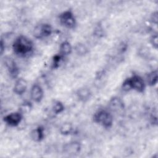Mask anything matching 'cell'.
I'll return each mask as SVG.
<instances>
[{"label": "cell", "instance_id": "6da1fadb", "mask_svg": "<svg viewBox=\"0 0 158 158\" xmlns=\"http://www.w3.org/2000/svg\"><path fill=\"white\" fill-rule=\"evenodd\" d=\"M14 52L20 57L30 54L33 49V43L30 39L23 35L17 36L12 43Z\"/></svg>", "mask_w": 158, "mask_h": 158}, {"label": "cell", "instance_id": "7a4b0ae2", "mask_svg": "<svg viewBox=\"0 0 158 158\" xmlns=\"http://www.w3.org/2000/svg\"><path fill=\"white\" fill-rule=\"evenodd\" d=\"M145 88L146 83L144 80L138 75H133L126 78L122 85V88L125 91L133 89L139 93H143Z\"/></svg>", "mask_w": 158, "mask_h": 158}, {"label": "cell", "instance_id": "3957f363", "mask_svg": "<svg viewBox=\"0 0 158 158\" xmlns=\"http://www.w3.org/2000/svg\"><path fill=\"white\" fill-rule=\"evenodd\" d=\"M93 121L105 128H109L112 126L114 118L112 114L109 110L101 109L94 114Z\"/></svg>", "mask_w": 158, "mask_h": 158}, {"label": "cell", "instance_id": "277c9868", "mask_svg": "<svg viewBox=\"0 0 158 158\" xmlns=\"http://www.w3.org/2000/svg\"><path fill=\"white\" fill-rule=\"evenodd\" d=\"M59 19L60 23L65 28L72 29L76 25L75 17L70 10H67L62 12L59 15Z\"/></svg>", "mask_w": 158, "mask_h": 158}, {"label": "cell", "instance_id": "5b68a950", "mask_svg": "<svg viewBox=\"0 0 158 158\" xmlns=\"http://www.w3.org/2000/svg\"><path fill=\"white\" fill-rule=\"evenodd\" d=\"M52 33V28L48 23H41L36 25L33 31V36L37 39L49 36Z\"/></svg>", "mask_w": 158, "mask_h": 158}, {"label": "cell", "instance_id": "8992f818", "mask_svg": "<svg viewBox=\"0 0 158 158\" xmlns=\"http://www.w3.org/2000/svg\"><path fill=\"white\" fill-rule=\"evenodd\" d=\"M23 114L19 111L12 112L3 117L4 122L10 127H17L22 122Z\"/></svg>", "mask_w": 158, "mask_h": 158}, {"label": "cell", "instance_id": "52a82bcc", "mask_svg": "<svg viewBox=\"0 0 158 158\" xmlns=\"http://www.w3.org/2000/svg\"><path fill=\"white\" fill-rule=\"evenodd\" d=\"M3 61L10 77L16 78L19 75V70L14 60L10 57H6Z\"/></svg>", "mask_w": 158, "mask_h": 158}, {"label": "cell", "instance_id": "ba28073f", "mask_svg": "<svg viewBox=\"0 0 158 158\" xmlns=\"http://www.w3.org/2000/svg\"><path fill=\"white\" fill-rule=\"evenodd\" d=\"M44 96V92L42 87L38 84H34L30 89L31 99L35 102L39 103Z\"/></svg>", "mask_w": 158, "mask_h": 158}, {"label": "cell", "instance_id": "9c48e42d", "mask_svg": "<svg viewBox=\"0 0 158 158\" xmlns=\"http://www.w3.org/2000/svg\"><path fill=\"white\" fill-rule=\"evenodd\" d=\"M109 109L113 112H120L124 109L125 105L122 99L117 96L112 97L108 103Z\"/></svg>", "mask_w": 158, "mask_h": 158}, {"label": "cell", "instance_id": "30bf717a", "mask_svg": "<svg viewBox=\"0 0 158 158\" xmlns=\"http://www.w3.org/2000/svg\"><path fill=\"white\" fill-rule=\"evenodd\" d=\"M81 145L77 141H72L65 144L64 146V151L69 155H74L80 152Z\"/></svg>", "mask_w": 158, "mask_h": 158}, {"label": "cell", "instance_id": "8fae6325", "mask_svg": "<svg viewBox=\"0 0 158 158\" xmlns=\"http://www.w3.org/2000/svg\"><path fill=\"white\" fill-rule=\"evenodd\" d=\"M27 86L28 84L27 81L22 78H20L16 80L13 87V91L17 95H22L25 93Z\"/></svg>", "mask_w": 158, "mask_h": 158}, {"label": "cell", "instance_id": "7c38bea8", "mask_svg": "<svg viewBox=\"0 0 158 158\" xmlns=\"http://www.w3.org/2000/svg\"><path fill=\"white\" fill-rule=\"evenodd\" d=\"M92 93L89 88L86 87H83L78 89L77 91V98L82 102H86L88 101L91 97Z\"/></svg>", "mask_w": 158, "mask_h": 158}, {"label": "cell", "instance_id": "4fadbf2b", "mask_svg": "<svg viewBox=\"0 0 158 158\" xmlns=\"http://www.w3.org/2000/svg\"><path fill=\"white\" fill-rule=\"evenodd\" d=\"M30 136L34 141H41L44 138V128L41 126H38L33 130H32L30 134Z\"/></svg>", "mask_w": 158, "mask_h": 158}, {"label": "cell", "instance_id": "5bb4252c", "mask_svg": "<svg viewBox=\"0 0 158 158\" xmlns=\"http://www.w3.org/2000/svg\"><path fill=\"white\" fill-rule=\"evenodd\" d=\"M72 51V46L71 44L67 41H63L59 46V54L64 57L66 56H68L71 54Z\"/></svg>", "mask_w": 158, "mask_h": 158}, {"label": "cell", "instance_id": "9a60e30c", "mask_svg": "<svg viewBox=\"0 0 158 158\" xmlns=\"http://www.w3.org/2000/svg\"><path fill=\"white\" fill-rule=\"evenodd\" d=\"M157 82V70L149 72L146 77V83L151 86H154Z\"/></svg>", "mask_w": 158, "mask_h": 158}, {"label": "cell", "instance_id": "2e32d148", "mask_svg": "<svg viewBox=\"0 0 158 158\" xmlns=\"http://www.w3.org/2000/svg\"><path fill=\"white\" fill-rule=\"evenodd\" d=\"M75 51L78 56H82L86 55L88 52V49L83 43H77L75 46Z\"/></svg>", "mask_w": 158, "mask_h": 158}, {"label": "cell", "instance_id": "e0dca14e", "mask_svg": "<svg viewBox=\"0 0 158 158\" xmlns=\"http://www.w3.org/2000/svg\"><path fill=\"white\" fill-rule=\"evenodd\" d=\"M59 131L60 134L63 135H69L73 131V127L70 123H64L60 127Z\"/></svg>", "mask_w": 158, "mask_h": 158}, {"label": "cell", "instance_id": "ac0fdd59", "mask_svg": "<svg viewBox=\"0 0 158 158\" xmlns=\"http://www.w3.org/2000/svg\"><path fill=\"white\" fill-rule=\"evenodd\" d=\"M64 106L63 103L59 101H56L54 102L52 106V110L55 114H59L64 110Z\"/></svg>", "mask_w": 158, "mask_h": 158}, {"label": "cell", "instance_id": "d6986e66", "mask_svg": "<svg viewBox=\"0 0 158 158\" xmlns=\"http://www.w3.org/2000/svg\"><path fill=\"white\" fill-rule=\"evenodd\" d=\"M31 109H32L31 103L28 101H25L22 103V104H20L19 111L22 114H27L30 112Z\"/></svg>", "mask_w": 158, "mask_h": 158}, {"label": "cell", "instance_id": "ffe728a7", "mask_svg": "<svg viewBox=\"0 0 158 158\" xmlns=\"http://www.w3.org/2000/svg\"><path fill=\"white\" fill-rule=\"evenodd\" d=\"M63 56H62L59 53L57 54H56L53 58H52V68L54 69H56L58 68L59 66V64L63 59Z\"/></svg>", "mask_w": 158, "mask_h": 158}, {"label": "cell", "instance_id": "44dd1931", "mask_svg": "<svg viewBox=\"0 0 158 158\" xmlns=\"http://www.w3.org/2000/svg\"><path fill=\"white\" fill-rule=\"evenodd\" d=\"M150 43L152 45V46L155 48L157 49L158 46V36L157 33L153 34L151 38H150Z\"/></svg>", "mask_w": 158, "mask_h": 158}, {"label": "cell", "instance_id": "7402d4cb", "mask_svg": "<svg viewBox=\"0 0 158 158\" xmlns=\"http://www.w3.org/2000/svg\"><path fill=\"white\" fill-rule=\"evenodd\" d=\"M151 20L154 23L155 25L157 24V20H158V16H157V12L156 11L152 13L151 17Z\"/></svg>", "mask_w": 158, "mask_h": 158}, {"label": "cell", "instance_id": "603a6c76", "mask_svg": "<svg viewBox=\"0 0 158 158\" xmlns=\"http://www.w3.org/2000/svg\"><path fill=\"white\" fill-rule=\"evenodd\" d=\"M0 49H1V54L2 55L3 54V52H4V49H5L4 43L2 39H1V48H0Z\"/></svg>", "mask_w": 158, "mask_h": 158}]
</instances>
